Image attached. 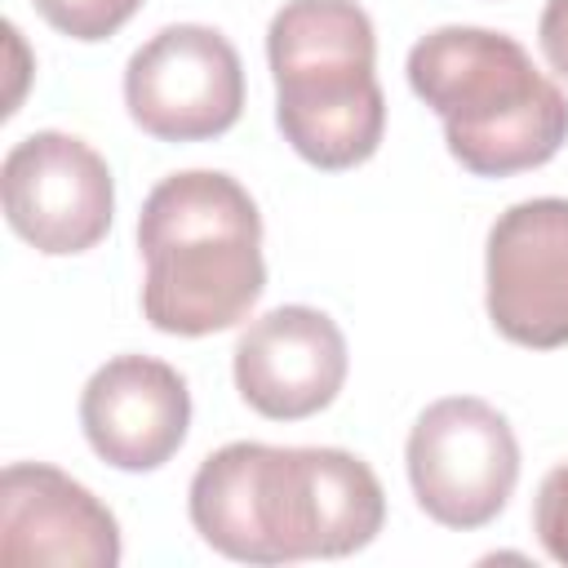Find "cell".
Returning a JSON list of instances; mask_svg holds the SVG:
<instances>
[{
  "label": "cell",
  "mask_w": 568,
  "mask_h": 568,
  "mask_svg": "<svg viewBox=\"0 0 568 568\" xmlns=\"http://www.w3.org/2000/svg\"><path fill=\"white\" fill-rule=\"evenodd\" d=\"M195 532L240 564H297L364 550L386 524L373 466L346 448H275L235 439L191 479Z\"/></svg>",
  "instance_id": "cell-1"
},
{
  "label": "cell",
  "mask_w": 568,
  "mask_h": 568,
  "mask_svg": "<svg viewBox=\"0 0 568 568\" xmlns=\"http://www.w3.org/2000/svg\"><path fill=\"white\" fill-rule=\"evenodd\" d=\"M146 257L142 315L173 337H209L240 324L266 288L262 213L217 169L164 178L138 213Z\"/></svg>",
  "instance_id": "cell-2"
},
{
  "label": "cell",
  "mask_w": 568,
  "mask_h": 568,
  "mask_svg": "<svg viewBox=\"0 0 568 568\" xmlns=\"http://www.w3.org/2000/svg\"><path fill=\"white\" fill-rule=\"evenodd\" d=\"M408 84L444 120L448 155L475 178L537 169L568 142L564 89L501 31L435 27L408 49Z\"/></svg>",
  "instance_id": "cell-3"
},
{
  "label": "cell",
  "mask_w": 568,
  "mask_h": 568,
  "mask_svg": "<svg viewBox=\"0 0 568 568\" xmlns=\"http://www.w3.org/2000/svg\"><path fill=\"white\" fill-rule=\"evenodd\" d=\"M275 120L315 169L364 164L386 133L373 18L355 0H288L266 27Z\"/></svg>",
  "instance_id": "cell-4"
},
{
  "label": "cell",
  "mask_w": 568,
  "mask_h": 568,
  "mask_svg": "<svg viewBox=\"0 0 568 568\" xmlns=\"http://www.w3.org/2000/svg\"><path fill=\"white\" fill-rule=\"evenodd\" d=\"M417 506L444 528L493 524L519 479V439L510 422L475 395L435 399L404 444Z\"/></svg>",
  "instance_id": "cell-5"
},
{
  "label": "cell",
  "mask_w": 568,
  "mask_h": 568,
  "mask_svg": "<svg viewBox=\"0 0 568 568\" xmlns=\"http://www.w3.org/2000/svg\"><path fill=\"white\" fill-rule=\"evenodd\" d=\"M124 106L160 142H204L244 111V67L235 44L200 22L155 31L124 67Z\"/></svg>",
  "instance_id": "cell-6"
},
{
  "label": "cell",
  "mask_w": 568,
  "mask_h": 568,
  "mask_svg": "<svg viewBox=\"0 0 568 568\" xmlns=\"http://www.w3.org/2000/svg\"><path fill=\"white\" fill-rule=\"evenodd\" d=\"M0 200L9 226L49 257L93 248L111 231L115 182L106 160L71 133L40 129L13 142L0 164Z\"/></svg>",
  "instance_id": "cell-7"
},
{
  "label": "cell",
  "mask_w": 568,
  "mask_h": 568,
  "mask_svg": "<svg viewBox=\"0 0 568 568\" xmlns=\"http://www.w3.org/2000/svg\"><path fill=\"white\" fill-rule=\"evenodd\" d=\"M488 320L532 351L568 346V200L537 195L510 204L488 231Z\"/></svg>",
  "instance_id": "cell-8"
},
{
  "label": "cell",
  "mask_w": 568,
  "mask_h": 568,
  "mask_svg": "<svg viewBox=\"0 0 568 568\" xmlns=\"http://www.w3.org/2000/svg\"><path fill=\"white\" fill-rule=\"evenodd\" d=\"M346 368V337L315 306H275L235 342V390L271 422H302L328 408Z\"/></svg>",
  "instance_id": "cell-9"
},
{
  "label": "cell",
  "mask_w": 568,
  "mask_h": 568,
  "mask_svg": "<svg viewBox=\"0 0 568 568\" xmlns=\"http://www.w3.org/2000/svg\"><path fill=\"white\" fill-rule=\"evenodd\" d=\"M0 559L58 568H115V515L67 470L13 462L0 475Z\"/></svg>",
  "instance_id": "cell-10"
},
{
  "label": "cell",
  "mask_w": 568,
  "mask_h": 568,
  "mask_svg": "<svg viewBox=\"0 0 568 568\" xmlns=\"http://www.w3.org/2000/svg\"><path fill=\"white\" fill-rule=\"evenodd\" d=\"M80 426L106 466L160 470L191 426L186 377L151 355H115L84 382Z\"/></svg>",
  "instance_id": "cell-11"
},
{
  "label": "cell",
  "mask_w": 568,
  "mask_h": 568,
  "mask_svg": "<svg viewBox=\"0 0 568 568\" xmlns=\"http://www.w3.org/2000/svg\"><path fill=\"white\" fill-rule=\"evenodd\" d=\"M31 4L40 9V18L53 31L84 40V44L115 36L142 9V0H31Z\"/></svg>",
  "instance_id": "cell-12"
},
{
  "label": "cell",
  "mask_w": 568,
  "mask_h": 568,
  "mask_svg": "<svg viewBox=\"0 0 568 568\" xmlns=\"http://www.w3.org/2000/svg\"><path fill=\"white\" fill-rule=\"evenodd\" d=\"M532 532L555 564H568V462H559L532 501Z\"/></svg>",
  "instance_id": "cell-13"
},
{
  "label": "cell",
  "mask_w": 568,
  "mask_h": 568,
  "mask_svg": "<svg viewBox=\"0 0 568 568\" xmlns=\"http://www.w3.org/2000/svg\"><path fill=\"white\" fill-rule=\"evenodd\" d=\"M537 40H541L550 71H559L568 80V0H546L541 22H537Z\"/></svg>",
  "instance_id": "cell-14"
}]
</instances>
